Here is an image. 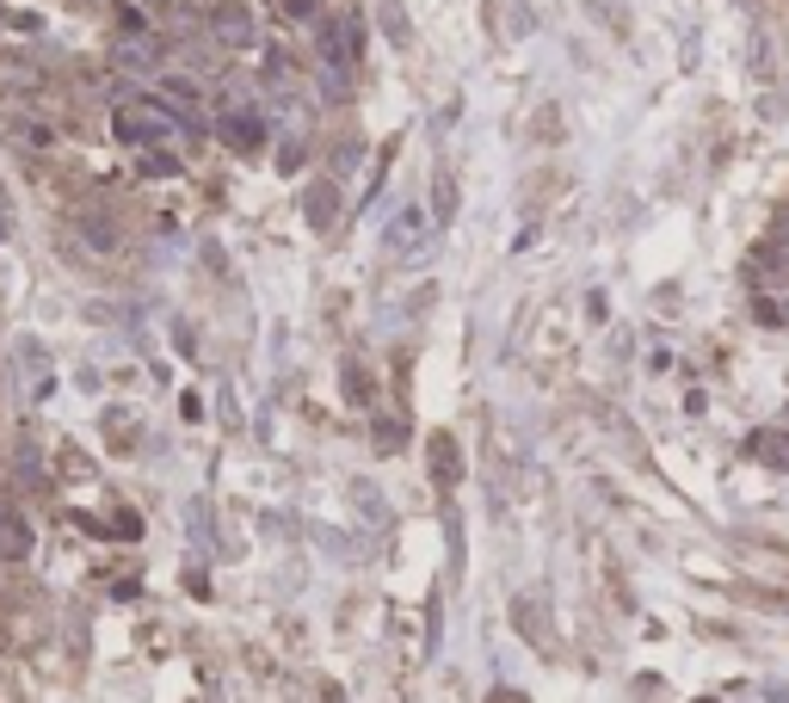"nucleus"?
Segmentation results:
<instances>
[{
    "mask_svg": "<svg viewBox=\"0 0 789 703\" xmlns=\"http://www.w3.org/2000/svg\"><path fill=\"white\" fill-rule=\"evenodd\" d=\"M25 543H31V531H25L20 518L0 506V555H25Z\"/></svg>",
    "mask_w": 789,
    "mask_h": 703,
    "instance_id": "f257e3e1",
    "label": "nucleus"
},
{
    "mask_svg": "<svg viewBox=\"0 0 789 703\" xmlns=\"http://www.w3.org/2000/svg\"><path fill=\"white\" fill-rule=\"evenodd\" d=\"M117 136H124V142H154V136H161V124H149V117H124V112H117Z\"/></svg>",
    "mask_w": 789,
    "mask_h": 703,
    "instance_id": "f03ea898",
    "label": "nucleus"
},
{
    "mask_svg": "<svg viewBox=\"0 0 789 703\" xmlns=\"http://www.w3.org/2000/svg\"><path fill=\"white\" fill-rule=\"evenodd\" d=\"M308 223H315V228H328V223H333V191H328V186L308 191Z\"/></svg>",
    "mask_w": 789,
    "mask_h": 703,
    "instance_id": "7ed1b4c3",
    "label": "nucleus"
},
{
    "mask_svg": "<svg viewBox=\"0 0 789 703\" xmlns=\"http://www.w3.org/2000/svg\"><path fill=\"white\" fill-rule=\"evenodd\" d=\"M80 228H87V241H93V248H112V241H117V228L105 223V216H80Z\"/></svg>",
    "mask_w": 789,
    "mask_h": 703,
    "instance_id": "20e7f679",
    "label": "nucleus"
}]
</instances>
